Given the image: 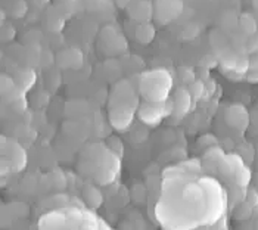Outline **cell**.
Returning a JSON list of instances; mask_svg holds the SVG:
<instances>
[{
  "mask_svg": "<svg viewBox=\"0 0 258 230\" xmlns=\"http://www.w3.org/2000/svg\"><path fill=\"white\" fill-rule=\"evenodd\" d=\"M198 143L202 148L208 149V148H211V146H217L219 140H217V137H214V136H211V134H204V136L199 137Z\"/></svg>",
  "mask_w": 258,
  "mask_h": 230,
  "instance_id": "5bb4252c",
  "label": "cell"
},
{
  "mask_svg": "<svg viewBox=\"0 0 258 230\" xmlns=\"http://www.w3.org/2000/svg\"><path fill=\"white\" fill-rule=\"evenodd\" d=\"M235 179H236V185H238L239 188H245L249 183V180H251L249 168L245 167V165H242L238 171H236V174H235Z\"/></svg>",
  "mask_w": 258,
  "mask_h": 230,
  "instance_id": "30bf717a",
  "label": "cell"
},
{
  "mask_svg": "<svg viewBox=\"0 0 258 230\" xmlns=\"http://www.w3.org/2000/svg\"><path fill=\"white\" fill-rule=\"evenodd\" d=\"M187 90H189V93L192 95L194 100H199V99L204 96V92H205V84H204L201 80H195L192 84H189Z\"/></svg>",
  "mask_w": 258,
  "mask_h": 230,
  "instance_id": "8fae6325",
  "label": "cell"
},
{
  "mask_svg": "<svg viewBox=\"0 0 258 230\" xmlns=\"http://www.w3.org/2000/svg\"><path fill=\"white\" fill-rule=\"evenodd\" d=\"M130 18L138 22H148L152 17V5L149 2H136L128 8Z\"/></svg>",
  "mask_w": 258,
  "mask_h": 230,
  "instance_id": "5b68a950",
  "label": "cell"
},
{
  "mask_svg": "<svg viewBox=\"0 0 258 230\" xmlns=\"http://www.w3.org/2000/svg\"><path fill=\"white\" fill-rule=\"evenodd\" d=\"M224 159V152L217 148V146H211L208 149H205L204 153V165L210 170L213 168H219L221 161Z\"/></svg>",
  "mask_w": 258,
  "mask_h": 230,
  "instance_id": "8992f818",
  "label": "cell"
},
{
  "mask_svg": "<svg viewBox=\"0 0 258 230\" xmlns=\"http://www.w3.org/2000/svg\"><path fill=\"white\" fill-rule=\"evenodd\" d=\"M173 114V100L164 102H149L145 100L139 106V118L151 127L158 126L159 121Z\"/></svg>",
  "mask_w": 258,
  "mask_h": 230,
  "instance_id": "7a4b0ae2",
  "label": "cell"
},
{
  "mask_svg": "<svg viewBox=\"0 0 258 230\" xmlns=\"http://www.w3.org/2000/svg\"><path fill=\"white\" fill-rule=\"evenodd\" d=\"M239 27L246 36H252L257 33V21L251 14H243L239 19Z\"/></svg>",
  "mask_w": 258,
  "mask_h": 230,
  "instance_id": "9c48e42d",
  "label": "cell"
},
{
  "mask_svg": "<svg viewBox=\"0 0 258 230\" xmlns=\"http://www.w3.org/2000/svg\"><path fill=\"white\" fill-rule=\"evenodd\" d=\"M117 3H118L121 8H124V6H127V3H128V0H117Z\"/></svg>",
  "mask_w": 258,
  "mask_h": 230,
  "instance_id": "ffe728a7",
  "label": "cell"
},
{
  "mask_svg": "<svg viewBox=\"0 0 258 230\" xmlns=\"http://www.w3.org/2000/svg\"><path fill=\"white\" fill-rule=\"evenodd\" d=\"M2 36H3V40H5V41H11L12 38L15 37V30H14V27H12V25L5 27Z\"/></svg>",
  "mask_w": 258,
  "mask_h": 230,
  "instance_id": "e0dca14e",
  "label": "cell"
},
{
  "mask_svg": "<svg viewBox=\"0 0 258 230\" xmlns=\"http://www.w3.org/2000/svg\"><path fill=\"white\" fill-rule=\"evenodd\" d=\"M246 78L252 83H258V68H249L246 73Z\"/></svg>",
  "mask_w": 258,
  "mask_h": 230,
  "instance_id": "d6986e66",
  "label": "cell"
},
{
  "mask_svg": "<svg viewBox=\"0 0 258 230\" xmlns=\"http://www.w3.org/2000/svg\"><path fill=\"white\" fill-rule=\"evenodd\" d=\"M194 103V97L189 93L187 89L179 87L174 92V99H173V114L176 118H183L190 112Z\"/></svg>",
  "mask_w": 258,
  "mask_h": 230,
  "instance_id": "3957f363",
  "label": "cell"
},
{
  "mask_svg": "<svg viewBox=\"0 0 258 230\" xmlns=\"http://www.w3.org/2000/svg\"><path fill=\"white\" fill-rule=\"evenodd\" d=\"M83 198L86 201V204L92 208H99L103 202V196L98 188L92 186V185H87L84 189H83Z\"/></svg>",
  "mask_w": 258,
  "mask_h": 230,
  "instance_id": "ba28073f",
  "label": "cell"
},
{
  "mask_svg": "<svg viewBox=\"0 0 258 230\" xmlns=\"http://www.w3.org/2000/svg\"><path fill=\"white\" fill-rule=\"evenodd\" d=\"M106 145H108V148L112 151V152L115 153V155H118V156H122V152H124V148H122V142L119 140L118 137H109L108 139V142H106Z\"/></svg>",
  "mask_w": 258,
  "mask_h": 230,
  "instance_id": "7c38bea8",
  "label": "cell"
},
{
  "mask_svg": "<svg viewBox=\"0 0 258 230\" xmlns=\"http://www.w3.org/2000/svg\"><path fill=\"white\" fill-rule=\"evenodd\" d=\"M226 123L227 126H230L232 129L239 130V132H243L246 127H248V121H249V117L246 109L242 106V105H232L227 108L226 111Z\"/></svg>",
  "mask_w": 258,
  "mask_h": 230,
  "instance_id": "277c9868",
  "label": "cell"
},
{
  "mask_svg": "<svg viewBox=\"0 0 258 230\" xmlns=\"http://www.w3.org/2000/svg\"><path fill=\"white\" fill-rule=\"evenodd\" d=\"M251 208H252V205H249L248 202L245 204H240L238 207V210L235 212V215H236V218H246L249 214H251Z\"/></svg>",
  "mask_w": 258,
  "mask_h": 230,
  "instance_id": "2e32d148",
  "label": "cell"
},
{
  "mask_svg": "<svg viewBox=\"0 0 258 230\" xmlns=\"http://www.w3.org/2000/svg\"><path fill=\"white\" fill-rule=\"evenodd\" d=\"M179 77L180 80H181V83H184V84H192L194 81H195V73L190 70V68H180L179 70Z\"/></svg>",
  "mask_w": 258,
  "mask_h": 230,
  "instance_id": "4fadbf2b",
  "label": "cell"
},
{
  "mask_svg": "<svg viewBox=\"0 0 258 230\" xmlns=\"http://www.w3.org/2000/svg\"><path fill=\"white\" fill-rule=\"evenodd\" d=\"M140 83V92L145 100L149 102H164L171 87V77L165 70H157L145 74Z\"/></svg>",
  "mask_w": 258,
  "mask_h": 230,
  "instance_id": "6da1fadb",
  "label": "cell"
},
{
  "mask_svg": "<svg viewBox=\"0 0 258 230\" xmlns=\"http://www.w3.org/2000/svg\"><path fill=\"white\" fill-rule=\"evenodd\" d=\"M245 52H248V53L258 52V31L255 34L249 36V38L245 41Z\"/></svg>",
  "mask_w": 258,
  "mask_h": 230,
  "instance_id": "9a60e30c",
  "label": "cell"
},
{
  "mask_svg": "<svg viewBox=\"0 0 258 230\" xmlns=\"http://www.w3.org/2000/svg\"><path fill=\"white\" fill-rule=\"evenodd\" d=\"M246 202L252 207H257L258 205V193L257 191H251L246 195Z\"/></svg>",
  "mask_w": 258,
  "mask_h": 230,
  "instance_id": "ac0fdd59",
  "label": "cell"
},
{
  "mask_svg": "<svg viewBox=\"0 0 258 230\" xmlns=\"http://www.w3.org/2000/svg\"><path fill=\"white\" fill-rule=\"evenodd\" d=\"M136 40L142 44H149L155 38V27L148 21V22H139L136 31H135Z\"/></svg>",
  "mask_w": 258,
  "mask_h": 230,
  "instance_id": "52a82bcc",
  "label": "cell"
}]
</instances>
